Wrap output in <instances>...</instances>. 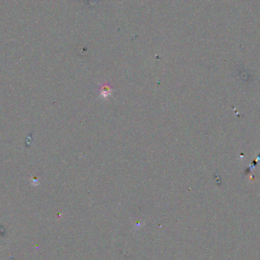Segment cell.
Listing matches in <instances>:
<instances>
[{
	"label": "cell",
	"instance_id": "1",
	"mask_svg": "<svg viewBox=\"0 0 260 260\" xmlns=\"http://www.w3.org/2000/svg\"><path fill=\"white\" fill-rule=\"evenodd\" d=\"M111 88L107 84H105L104 85L101 87V94H100V95H101L103 98H107L111 94Z\"/></svg>",
	"mask_w": 260,
	"mask_h": 260
}]
</instances>
